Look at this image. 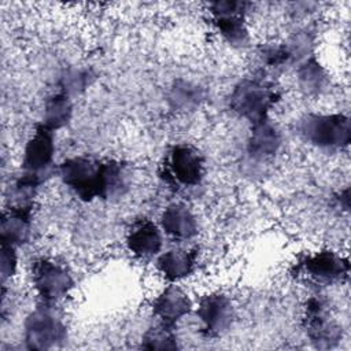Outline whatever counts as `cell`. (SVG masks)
Returning <instances> with one entry per match:
<instances>
[{"label":"cell","instance_id":"11","mask_svg":"<svg viewBox=\"0 0 351 351\" xmlns=\"http://www.w3.org/2000/svg\"><path fill=\"white\" fill-rule=\"evenodd\" d=\"M55 151V132L41 122L37 123L23 148L22 171L47 180L52 173Z\"/></svg>","mask_w":351,"mask_h":351},{"label":"cell","instance_id":"18","mask_svg":"<svg viewBox=\"0 0 351 351\" xmlns=\"http://www.w3.org/2000/svg\"><path fill=\"white\" fill-rule=\"evenodd\" d=\"M329 75L324 64L311 55L298 64L296 82L300 92L306 96L319 95L328 85Z\"/></svg>","mask_w":351,"mask_h":351},{"label":"cell","instance_id":"24","mask_svg":"<svg viewBox=\"0 0 351 351\" xmlns=\"http://www.w3.org/2000/svg\"><path fill=\"white\" fill-rule=\"evenodd\" d=\"M92 74L90 71L85 70V69H71L67 70L62 80H60V90H63L64 93H67L69 96H74L78 95L81 92H84L90 81H92Z\"/></svg>","mask_w":351,"mask_h":351},{"label":"cell","instance_id":"4","mask_svg":"<svg viewBox=\"0 0 351 351\" xmlns=\"http://www.w3.org/2000/svg\"><path fill=\"white\" fill-rule=\"evenodd\" d=\"M67 325L52 303L41 302L25 318L23 341L27 350L47 351L64 344Z\"/></svg>","mask_w":351,"mask_h":351},{"label":"cell","instance_id":"14","mask_svg":"<svg viewBox=\"0 0 351 351\" xmlns=\"http://www.w3.org/2000/svg\"><path fill=\"white\" fill-rule=\"evenodd\" d=\"M159 226L165 234L176 241L192 240L199 233L196 215L186 204L180 202L165 207L159 218Z\"/></svg>","mask_w":351,"mask_h":351},{"label":"cell","instance_id":"2","mask_svg":"<svg viewBox=\"0 0 351 351\" xmlns=\"http://www.w3.org/2000/svg\"><path fill=\"white\" fill-rule=\"evenodd\" d=\"M278 100L280 93L273 81L263 75H251L234 85L229 96V107L236 115L252 125L267 119Z\"/></svg>","mask_w":351,"mask_h":351},{"label":"cell","instance_id":"3","mask_svg":"<svg viewBox=\"0 0 351 351\" xmlns=\"http://www.w3.org/2000/svg\"><path fill=\"white\" fill-rule=\"evenodd\" d=\"M299 136L322 151H340L351 143V121L346 114H304L298 122Z\"/></svg>","mask_w":351,"mask_h":351},{"label":"cell","instance_id":"15","mask_svg":"<svg viewBox=\"0 0 351 351\" xmlns=\"http://www.w3.org/2000/svg\"><path fill=\"white\" fill-rule=\"evenodd\" d=\"M281 133L267 118L251 125L247 138V155L251 160L266 162L274 158L281 148Z\"/></svg>","mask_w":351,"mask_h":351},{"label":"cell","instance_id":"17","mask_svg":"<svg viewBox=\"0 0 351 351\" xmlns=\"http://www.w3.org/2000/svg\"><path fill=\"white\" fill-rule=\"evenodd\" d=\"M197 263V251L195 248L174 247L156 258V270L167 282H178L189 277Z\"/></svg>","mask_w":351,"mask_h":351},{"label":"cell","instance_id":"21","mask_svg":"<svg viewBox=\"0 0 351 351\" xmlns=\"http://www.w3.org/2000/svg\"><path fill=\"white\" fill-rule=\"evenodd\" d=\"M44 182V178L22 171L10 188V206L33 207L34 197Z\"/></svg>","mask_w":351,"mask_h":351},{"label":"cell","instance_id":"5","mask_svg":"<svg viewBox=\"0 0 351 351\" xmlns=\"http://www.w3.org/2000/svg\"><path fill=\"white\" fill-rule=\"evenodd\" d=\"M350 263L346 256L332 250H321L302 256L293 266L292 274L318 285L341 282L348 277Z\"/></svg>","mask_w":351,"mask_h":351},{"label":"cell","instance_id":"6","mask_svg":"<svg viewBox=\"0 0 351 351\" xmlns=\"http://www.w3.org/2000/svg\"><path fill=\"white\" fill-rule=\"evenodd\" d=\"M162 174L171 186H197L204 177V159L193 145L176 144L167 152Z\"/></svg>","mask_w":351,"mask_h":351},{"label":"cell","instance_id":"25","mask_svg":"<svg viewBox=\"0 0 351 351\" xmlns=\"http://www.w3.org/2000/svg\"><path fill=\"white\" fill-rule=\"evenodd\" d=\"M0 274H1V284L5 285L8 280H11L16 271H18V248L7 244V243H1L0 247Z\"/></svg>","mask_w":351,"mask_h":351},{"label":"cell","instance_id":"7","mask_svg":"<svg viewBox=\"0 0 351 351\" xmlns=\"http://www.w3.org/2000/svg\"><path fill=\"white\" fill-rule=\"evenodd\" d=\"M250 3L237 0H218L210 3L211 21L219 36L232 47L244 48L250 44V30L245 16Z\"/></svg>","mask_w":351,"mask_h":351},{"label":"cell","instance_id":"20","mask_svg":"<svg viewBox=\"0 0 351 351\" xmlns=\"http://www.w3.org/2000/svg\"><path fill=\"white\" fill-rule=\"evenodd\" d=\"M206 99L204 89L186 80H177L169 90V104L177 111H191L197 108Z\"/></svg>","mask_w":351,"mask_h":351},{"label":"cell","instance_id":"13","mask_svg":"<svg viewBox=\"0 0 351 351\" xmlns=\"http://www.w3.org/2000/svg\"><path fill=\"white\" fill-rule=\"evenodd\" d=\"M162 245L163 234L160 226L147 218L134 222L126 234V248L138 259L158 256Z\"/></svg>","mask_w":351,"mask_h":351},{"label":"cell","instance_id":"9","mask_svg":"<svg viewBox=\"0 0 351 351\" xmlns=\"http://www.w3.org/2000/svg\"><path fill=\"white\" fill-rule=\"evenodd\" d=\"M303 326L311 344L321 350L336 347L343 336L341 326L330 315L326 302L319 296L307 299L303 311Z\"/></svg>","mask_w":351,"mask_h":351},{"label":"cell","instance_id":"10","mask_svg":"<svg viewBox=\"0 0 351 351\" xmlns=\"http://www.w3.org/2000/svg\"><path fill=\"white\" fill-rule=\"evenodd\" d=\"M196 315L202 324L204 336L217 339L229 332L236 318V310L232 299L226 293L214 291L199 299Z\"/></svg>","mask_w":351,"mask_h":351},{"label":"cell","instance_id":"8","mask_svg":"<svg viewBox=\"0 0 351 351\" xmlns=\"http://www.w3.org/2000/svg\"><path fill=\"white\" fill-rule=\"evenodd\" d=\"M32 284L44 303L56 304L74 288L69 269L51 258H40L32 265Z\"/></svg>","mask_w":351,"mask_h":351},{"label":"cell","instance_id":"12","mask_svg":"<svg viewBox=\"0 0 351 351\" xmlns=\"http://www.w3.org/2000/svg\"><path fill=\"white\" fill-rule=\"evenodd\" d=\"M192 300L177 282H169L152 300V314L158 322L176 328L177 324L191 313Z\"/></svg>","mask_w":351,"mask_h":351},{"label":"cell","instance_id":"26","mask_svg":"<svg viewBox=\"0 0 351 351\" xmlns=\"http://www.w3.org/2000/svg\"><path fill=\"white\" fill-rule=\"evenodd\" d=\"M336 200L340 204V207L347 211L350 208V200H351V197H350V188H344L343 191H340V193L337 195Z\"/></svg>","mask_w":351,"mask_h":351},{"label":"cell","instance_id":"19","mask_svg":"<svg viewBox=\"0 0 351 351\" xmlns=\"http://www.w3.org/2000/svg\"><path fill=\"white\" fill-rule=\"evenodd\" d=\"M73 118V99L63 90L52 93L44 103L43 121L48 129L56 132L70 123Z\"/></svg>","mask_w":351,"mask_h":351},{"label":"cell","instance_id":"23","mask_svg":"<svg viewBox=\"0 0 351 351\" xmlns=\"http://www.w3.org/2000/svg\"><path fill=\"white\" fill-rule=\"evenodd\" d=\"M258 56L262 66L267 69H274V70L284 69L285 66H289L291 63L295 62L285 43L266 44L261 47Z\"/></svg>","mask_w":351,"mask_h":351},{"label":"cell","instance_id":"16","mask_svg":"<svg viewBox=\"0 0 351 351\" xmlns=\"http://www.w3.org/2000/svg\"><path fill=\"white\" fill-rule=\"evenodd\" d=\"M33 207L8 206L1 213L0 241L16 248L25 245L32 236Z\"/></svg>","mask_w":351,"mask_h":351},{"label":"cell","instance_id":"1","mask_svg":"<svg viewBox=\"0 0 351 351\" xmlns=\"http://www.w3.org/2000/svg\"><path fill=\"white\" fill-rule=\"evenodd\" d=\"M58 171L62 182L84 202L119 197L129 188L128 167L119 160L80 155L63 160Z\"/></svg>","mask_w":351,"mask_h":351},{"label":"cell","instance_id":"22","mask_svg":"<svg viewBox=\"0 0 351 351\" xmlns=\"http://www.w3.org/2000/svg\"><path fill=\"white\" fill-rule=\"evenodd\" d=\"M141 347L145 350H178L176 328L158 322L145 330L141 337Z\"/></svg>","mask_w":351,"mask_h":351}]
</instances>
